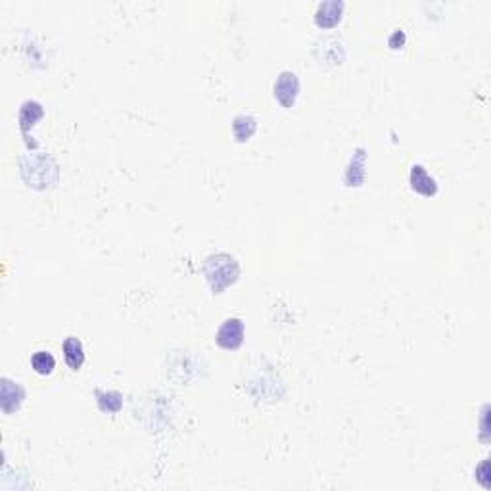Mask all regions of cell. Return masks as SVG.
Segmentation results:
<instances>
[{"label":"cell","instance_id":"8","mask_svg":"<svg viewBox=\"0 0 491 491\" xmlns=\"http://www.w3.org/2000/svg\"><path fill=\"white\" fill-rule=\"evenodd\" d=\"M256 131H257L256 117H251V115H238V117H235V122H233V135H235V138L238 140V143H246V140H249Z\"/></svg>","mask_w":491,"mask_h":491},{"label":"cell","instance_id":"9","mask_svg":"<svg viewBox=\"0 0 491 491\" xmlns=\"http://www.w3.org/2000/svg\"><path fill=\"white\" fill-rule=\"evenodd\" d=\"M31 369L35 370L37 374H41V377H48L56 369V359H54V355L50 351H44V349L35 351L31 355Z\"/></svg>","mask_w":491,"mask_h":491},{"label":"cell","instance_id":"5","mask_svg":"<svg viewBox=\"0 0 491 491\" xmlns=\"http://www.w3.org/2000/svg\"><path fill=\"white\" fill-rule=\"evenodd\" d=\"M409 181H411V186H413L414 192L422 194V196H434V194L438 192V183H436V178L420 164L411 167Z\"/></svg>","mask_w":491,"mask_h":491},{"label":"cell","instance_id":"3","mask_svg":"<svg viewBox=\"0 0 491 491\" xmlns=\"http://www.w3.org/2000/svg\"><path fill=\"white\" fill-rule=\"evenodd\" d=\"M275 98L284 107H292L299 94V79L294 72H282L275 81Z\"/></svg>","mask_w":491,"mask_h":491},{"label":"cell","instance_id":"4","mask_svg":"<svg viewBox=\"0 0 491 491\" xmlns=\"http://www.w3.org/2000/svg\"><path fill=\"white\" fill-rule=\"evenodd\" d=\"M343 12V2H338V0H330V2H322L317 8V14H315V23L322 29L334 27L342 20Z\"/></svg>","mask_w":491,"mask_h":491},{"label":"cell","instance_id":"2","mask_svg":"<svg viewBox=\"0 0 491 491\" xmlns=\"http://www.w3.org/2000/svg\"><path fill=\"white\" fill-rule=\"evenodd\" d=\"M244 334H246V325L242 319L238 317H230V319L223 320V325L217 330L215 342L225 351H235L242 346Z\"/></svg>","mask_w":491,"mask_h":491},{"label":"cell","instance_id":"6","mask_svg":"<svg viewBox=\"0 0 491 491\" xmlns=\"http://www.w3.org/2000/svg\"><path fill=\"white\" fill-rule=\"evenodd\" d=\"M23 398H25V392H23L22 386L18 382L14 386V382L4 378V382H2V411L6 414L18 411L20 405H22Z\"/></svg>","mask_w":491,"mask_h":491},{"label":"cell","instance_id":"7","mask_svg":"<svg viewBox=\"0 0 491 491\" xmlns=\"http://www.w3.org/2000/svg\"><path fill=\"white\" fill-rule=\"evenodd\" d=\"M62 351H64V359L67 367L72 370H79L85 363V348L79 338L75 336H67L62 343Z\"/></svg>","mask_w":491,"mask_h":491},{"label":"cell","instance_id":"1","mask_svg":"<svg viewBox=\"0 0 491 491\" xmlns=\"http://www.w3.org/2000/svg\"><path fill=\"white\" fill-rule=\"evenodd\" d=\"M204 275L211 286L214 294H221L225 288L235 284L240 275V267L235 257L228 254H215L209 256L204 263Z\"/></svg>","mask_w":491,"mask_h":491},{"label":"cell","instance_id":"10","mask_svg":"<svg viewBox=\"0 0 491 491\" xmlns=\"http://www.w3.org/2000/svg\"><path fill=\"white\" fill-rule=\"evenodd\" d=\"M98 407L104 411V413L115 414L122 411L123 407V399L122 393L117 392H98Z\"/></svg>","mask_w":491,"mask_h":491}]
</instances>
